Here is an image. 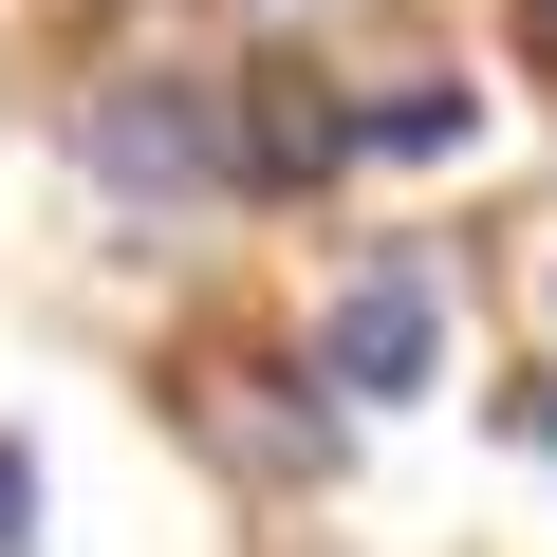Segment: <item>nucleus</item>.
Instances as JSON below:
<instances>
[{
	"label": "nucleus",
	"mask_w": 557,
	"mask_h": 557,
	"mask_svg": "<svg viewBox=\"0 0 557 557\" xmlns=\"http://www.w3.org/2000/svg\"><path fill=\"white\" fill-rule=\"evenodd\" d=\"M75 149H94L112 205H205V186H242V94L223 75H94Z\"/></svg>",
	"instance_id": "f257e3e1"
},
{
	"label": "nucleus",
	"mask_w": 557,
	"mask_h": 557,
	"mask_svg": "<svg viewBox=\"0 0 557 557\" xmlns=\"http://www.w3.org/2000/svg\"><path fill=\"white\" fill-rule=\"evenodd\" d=\"M428 372H446V278L391 242V260H354L335 298H317V391L391 409V391H428Z\"/></svg>",
	"instance_id": "f03ea898"
},
{
	"label": "nucleus",
	"mask_w": 557,
	"mask_h": 557,
	"mask_svg": "<svg viewBox=\"0 0 557 557\" xmlns=\"http://www.w3.org/2000/svg\"><path fill=\"white\" fill-rule=\"evenodd\" d=\"M186 409H205V446H223V465H278V483L335 465V409H278V372H205Z\"/></svg>",
	"instance_id": "7ed1b4c3"
},
{
	"label": "nucleus",
	"mask_w": 557,
	"mask_h": 557,
	"mask_svg": "<svg viewBox=\"0 0 557 557\" xmlns=\"http://www.w3.org/2000/svg\"><path fill=\"white\" fill-rule=\"evenodd\" d=\"M465 131H483V94H465V75H391V94L354 112V149H391V168H446Z\"/></svg>",
	"instance_id": "20e7f679"
},
{
	"label": "nucleus",
	"mask_w": 557,
	"mask_h": 557,
	"mask_svg": "<svg viewBox=\"0 0 557 557\" xmlns=\"http://www.w3.org/2000/svg\"><path fill=\"white\" fill-rule=\"evenodd\" d=\"M38 539V446H0V557Z\"/></svg>",
	"instance_id": "39448f33"
},
{
	"label": "nucleus",
	"mask_w": 557,
	"mask_h": 557,
	"mask_svg": "<svg viewBox=\"0 0 557 557\" xmlns=\"http://www.w3.org/2000/svg\"><path fill=\"white\" fill-rule=\"evenodd\" d=\"M520 446H539V465H557V391H520Z\"/></svg>",
	"instance_id": "423d86ee"
}]
</instances>
